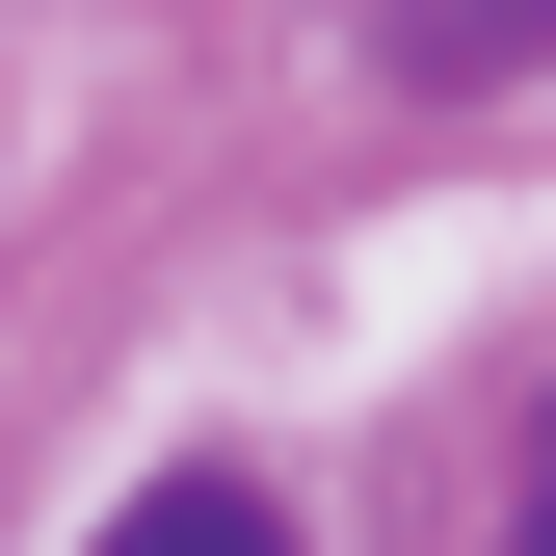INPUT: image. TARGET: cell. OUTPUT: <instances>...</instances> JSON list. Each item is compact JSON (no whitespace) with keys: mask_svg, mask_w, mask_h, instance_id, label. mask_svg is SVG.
<instances>
[{"mask_svg":"<svg viewBox=\"0 0 556 556\" xmlns=\"http://www.w3.org/2000/svg\"><path fill=\"white\" fill-rule=\"evenodd\" d=\"M106 556H292V530H265V477H160V504H132Z\"/></svg>","mask_w":556,"mask_h":556,"instance_id":"1","label":"cell"},{"mask_svg":"<svg viewBox=\"0 0 556 556\" xmlns=\"http://www.w3.org/2000/svg\"><path fill=\"white\" fill-rule=\"evenodd\" d=\"M504 53H556V0H425V80H504Z\"/></svg>","mask_w":556,"mask_h":556,"instance_id":"2","label":"cell"}]
</instances>
